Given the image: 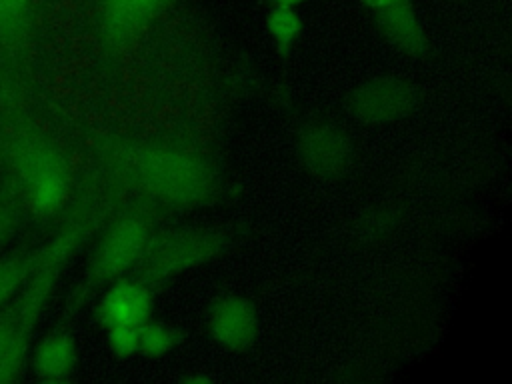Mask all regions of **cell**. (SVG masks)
I'll list each match as a JSON object with an SVG mask.
<instances>
[{
    "mask_svg": "<svg viewBox=\"0 0 512 384\" xmlns=\"http://www.w3.org/2000/svg\"><path fill=\"white\" fill-rule=\"evenodd\" d=\"M98 180L136 204L190 210L224 192L220 166L204 152L174 142L110 138L96 152Z\"/></svg>",
    "mask_w": 512,
    "mask_h": 384,
    "instance_id": "6da1fadb",
    "label": "cell"
},
{
    "mask_svg": "<svg viewBox=\"0 0 512 384\" xmlns=\"http://www.w3.org/2000/svg\"><path fill=\"white\" fill-rule=\"evenodd\" d=\"M0 180L18 196L26 220H58L76 198V168L64 144L8 104L0 106Z\"/></svg>",
    "mask_w": 512,
    "mask_h": 384,
    "instance_id": "7a4b0ae2",
    "label": "cell"
},
{
    "mask_svg": "<svg viewBox=\"0 0 512 384\" xmlns=\"http://www.w3.org/2000/svg\"><path fill=\"white\" fill-rule=\"evenodd\" d=\"M156 228V210L136 202H130L128 208H120L104 220L88 252L82 280L72 296V306L82 304L112 280L132 274Z\"/></svg>",
    "mask_w": 512,
    "mask_h": 384,
    "instance_id": "3957f363",
    "label": "cell"
},
{
    "mask_svg": "<svg viewBox=\"0 0 512 384\" xmlns=\"http://www.w3.org/2000/svg\"><path fill=\"white\" fill-rule=\"evenodd\" d=\"M230 242V234L216 226H158L132 274L158 288L216 260Z\"/></svg>",
    "mask_w": 512,
    "mask_h": 384,
    "instance_id": "277c9868",
    "label": "cell"
},
{
    "mask_svg": "<svg viewBox=\"0 0 512 384\" xmlns=\"http://www.w3.org/2000/svg\"><path fill=\"white\" fill-rule=\"evenodd\" d=\"M178 0H92V34L106 62L126 54Z\"/></svg>",
    "mask_w": 512,
    "mask_h": 384,
    "instance_id": "5b68a950",
    "label": "cell"
},
{
    "mask_svg": "<svg viewBox=\"0 0 512 384\" xmlns=\"http://www.w3.org/2000/svg\"><path fill=\"white\" fill-rule=\"evenodd\" d=\"M418 104V90L408 80L378 76L360 82L346 98L348 114L368 126H386L410 116Z\"/></svg>",
    "mask_w": 512,
    "mask_h": 384,
    "instance_id": "8992f818",
    "label": "cell"
},
{
    "mask_svg": "<svg viewBox=\"0 0 512 384\" xmlns=\"http://www.w3.org/2000/svg\"><path fill=\"white\" fill-rule=\"evenodd\" d=\"M296 154L312 176L336 178L352 164L354 146L340 126L316 120L298 132Z\"/></svg>",
    "mask_w": 512,
    "mask_h": 384,
    "instance_id": "52a82bcc",
    "label": "cell"
},
{
    "mask_svg": "<svg viewBox=\"0 0 512 384\" xmlns=\"http://www.w3.org/2000/svg\"><path fill=\"white\" fill-rule=\"evenodd\" d=\"M98 292L94 316L104 330L140 326L154 314V288L134 274L116 278Z\"/></svg>",
    "mask_w": 512,
    "mask_h": 384,
    "instance_id": "ba28073f",
    "label": "cell"
},
{
    "mask_svg": "<svg viewBox=\"0 0 512 384\" xmlns=\"http://www.w3.org/2000/svg\"><path fill=\"white\" fill-rule=\"evenodd\" d=\"M206 328L210 338L224 350H248L260 332L258 310L246 296L226 294L214 300L208 310Z\"/></svg>",
    "mask_w": 512,
    "mask_h": 384,
    "instance_id": "9c48e42d",
    "label": "cell"
},
{
    "mask_svg": "<svg viewBox=\"0 0 512 384\" xmlns=\"http://www.w3.org/2000/svg\"><path fill=\"white\" fill-rule=\"evenodd\" d=\"M26 368L40 382L60 384L74 376L78 368V344L70 330L52 328L34 338Z\"/></svg>",
    "mask_w": 512,
    "mask_h": 384,
    "instance_id": "30bf717a",
    "label": "cell"
},
{
    "mask_svg": "<svg viewBox=\"0 0 512 384\" xmlns=\"http://www.w3.org/2000/svg\"><path fill=\"white\" fill-rule=\"evenodd\" d=\"M372 20L378 32L396 50L420 56L428 50V32L412 0H400L388 8L372 12Z\"/></svg>",
    "mask_w": 512,
    "mask_h": 384,
    "instance_id": "8fae6325",
    "label": "cell"
},
{
    "mask_svg": "<svg viewBox=\"0 0 512 384\" xmlns=\"http://www.w3.org/2000/svg\"><path fill=\"white\" fill-rule=\"evenodd\" d=\"M42 0H0V54L4 58H18L30 48Z\"/></svg>",
    "mask_w": 512,
    "mask_h": 384,
    "instance_id": "7c38bea8",
    "label": "cell"
},
{
    "mask_svg": "<svg viewBox=\"0 0 512 384\" xmlns=\"http://www.w3.org/2000/svg\"><path fill=\"white\" fill-rule=\"evenodd\" d=\"M46 248L44 242H26L0 254V308L26 284Z\"/></svg>",
    "mask_w": 512,
    "mask_h": 384,
    "instance_id": "4fadbf2b",
    "label": "cell"
},
{
    "mask_svg": "<svg viewBox=\"0 0 512 384\" xmlns=\"http://www.w3.org/2000/svg\"><path fill=\"white\" fill-rule=\"evenodd\" d=\"M266 32L270 42L280 54H290V50L296 46L300 34H302V16L298 8L282 6V4H270L266 10Z\"/></svg>",
    "mask_w": 512,
    "mask_h": 384,
    "instance_id": "5bb4252c",
    "label": "cell"
},
{
    "mask_svg": "<svg viewBox=\"0 0 512 384\" xmlns=\"http://www.w3.org/2000/svg\"><path fill=\"white\" fill-rule=\"evenodd\" d=\"M180 342V332L162 320H146L138 326V356L144 358H164Z\"/></svg>",
    "mask_w": 512,
    "mask_h": 384,
    "instance_id": "9a60e30c",
    "label": "cell"
},
{
    "mask_svg": "<svg viewBox=\"0 0 512 384\" xmlns=\"http://www.w3.org/2000/svg\"><path fill=\"white\" fill-rule=\"evenodd\" d=\"M24 220L26 214L18 196L6 182L0 180V254L8 248Z\"/></svg>",
    "mask_w": 512,
    "mask_h": 384,
    "instance_id": "2e32d148",
    "label": "cell"
},
{
    "mask_svg": "<svg viewBox=\"0 0 512 384\" xmlns=\"http://www.w3.org/2000/svg\"><path fill=\"white\" fill-rule=\"evenodd\" d=\"M106 346L112 356L128 360L138 356V326H112L106 328Z\"/></svg>",
    "mask_w": 512,
    "mask_h": 384,
    "instance_id": "e0dca14e",
    "label": "cell"
},
{
    "mask_svg": "<svg viewBox=\"0 0 512 384\" xmlns=\"http://www.w3.org/2000/svg\"><path fill=\"white\" fill-rule=\"evenodd\" d=\"M364 8H368L370 12H378V10H382V8H388V6H392V4H396V2H400V0H358Z\"/></svg>",
    "mask_w": 512,
    "mask_h": 384,
    "instance_id": "ac0fdd59",
    "label": "cell"
},
{
    "mask_svg": "<svg viewBox=\"0 0 512 384\" xmlns=\"http://www.w3.org/2000/svg\"><path fill=\"white\" fill-rule=\"evenodd\" d=\"M304 2H308V0H270V4H282V6H292V8H298Z\"/></svg>",
    "mask_w": 512,
    "mask_h": 384,
    "instance_id": "d6986e66",
    "label": "cell"
}]
</instances>
